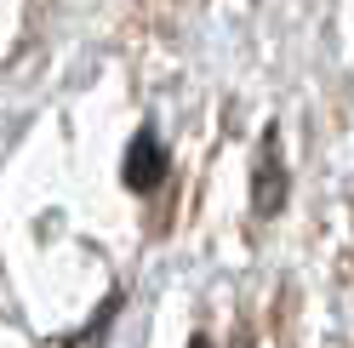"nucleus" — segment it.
Listing matches in <instances>:
<instances>
[{
  "mask_svg": "<svg viewBox=\"0 0 354 348\" xmlns=\"http://www.w3.org/2000/svg\"><path fill=\"white\" fill-rule=\"evenodd\" d=\"M189 348H212V342H206V337H189Z\"/></svg>",
  "mask_w": 354,
  "mask_h": 348,
  "instance_id": "nucleus-3",
  "label": "nucleus"
},
{
  "mask_svg": "<svg viewBox=\"0 0 354 348\" xmlns=\"http://www.w3.org/2000/svg\"><path fill=\"white\" fill-rule=\"evenodd\" d=\"M120 177H126V188H131V194H149V188H160V177H166V143L154 137L149 126H143L138 137H131Z\"/></svg>",
  "mask_w": 354,
  "mask_h": 348,
  "instance_id": "nucleus-2",
  "label": "nucleus"
},
{
  "mask_svg": "<svg viewBox=\"0 0 354 348\" xmlns=\"http://www.w3.org/2000/svg\"><path fill=\"white\" fill-rule=\"evenodd\" d=\"M252 206L257 217H274L286 206V160H280V132L269 126L257 143V166H252Z\"/></svg>",
  "mask_w": 354,
  "mask_h": 348,
  "instance_id": "nucleus-1",
  "label": "nucleus"
}]
</instances>
